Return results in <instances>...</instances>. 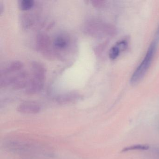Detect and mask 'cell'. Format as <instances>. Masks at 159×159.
I'll list each match as a JSON object with an SVG mask.
<instances>
[{"instance_id": "1", "label": "cell", "mask_w": 159, "mask_h": 159, "mask_svg": "<svg viewBox=\"0 0 159 159\" xmlns=\"http://www.w3.org/2000/svg\"><path fill=\"white\" fill-rule=\"evenodd\" d=\"M32 76L26 87V93L32 95L41 91L44 85L46 70L44 66L37 62H33L31 65Z\"/></svg>"}, {"instance_id": "2", "label": "cell", "mask_w": 159, "mask_h": 159, "mask_svg": "<svg viewBox=\"0 0 159 159\" xmlns=\"http://www.w3.org/2000/svg\"><path fill=\"white\" fill-rule=\"evenodd\" d=\"M156 44V41H154L150 45L145 57L131 77L130 82L132 84H136L138 83L147 73L155 53Z\"/></svg>"}, {"instance_id": "3", "label": "cell", "mask_w": 159, "mask_h": 159, "mask_svg": "<svg viewBox=\"0 0 159 159\" xmlns=\"http://www.w3.org/2000/svg\"><path fill=\"white\" fill-rule=\"evenodd\" d=\"M40 106L38 103L32 101L24 102L17 108L19 112L25 114H36L40 110Z\"/></svg>"}, {"instance_id": "4", "label": "cell", "mask_w": 159, "mask_h": 159, "mask_svg": "<svg viewBox=\"0 0 159 159\" xmlns=\"http://www.w3.org/2000/svg\"><path fill=\"white\" fill-rule=\"evenodd\" d=\"M23 67V64L22 62L18 61H13L10 63L6 67L2 70L1 76L17 73L21 71Z\"/></svg>"}, {"instance_id": "5", "label": "cell", "mask_w": 159, "mask_h": 159, "mask_svg": "<svg viewBox=\"0 0 159 159\" xmlns=\"http://www.w3.org/2000/svg\"><path fill=\"white\" fill-rule=\"evenodd\" d=\"M127 46V42L126 40H122L119 42L116 45L111 49L109 52V57L111 59H116L120 53L121 51H124Z\"/></svg>"}, {"instance_id": "6", "label": "cell", "mask_w": 159, "mask_h": 159, "mask_svg": "<svg viewBox=\"0 0 159 159\" xmlns=\"http://www.w3.org/2000/svg\"><path fill=\"white\" fill-rule=\"evenodd\" d=\"M37 48L41 51L46 50L50 46L49 38L46 35H39L37 37Z\"/></svg>"}, {"instance_id": "7", "label": "cell", "mask_w": 159, "mask_h": 159, "mask_svg": "<svg viewBox=\"0 0 159 159\" xmlns=\"http://www.w3.org/2000/svg\"><path fill=\"white\" fill-rule=\"evenodd\" d=\"M68 44V41L67 39L63 36H58L57 37L54 41V44L56 48L60 50L66 48Z\"/></svg>"}, {"instance_id": "8", "label": "cell", "mask_w": 159, "mask_h": 159, "mask_svg": "<svg viewBox=\"0 0 159 159\" xmlns=\"http://www.w3.org/2000/svg\"><path fill=\"white\" fill-rule=\"evenodd\" d=\"M78 97V95L76 94H66L58 97L57 100L60 103H67L75 100Z\"/></svg>"}, {"instance_id": "9", "label": "cell", "mask_w": 159, "mask_h": 159, "mask_svg": "<svg viewBox=\"0 0 159 159\" xmlns=\"http://www.w3.org/2000/svg\"><path fill=\"white\" fill-rule=\"evenodd\" d=\"M34 2L32 0H23L20 3V8L24 11H28L34 6Z\"/></svg>"}, {"instance_id": "10", "label": "cell", "mask_w": 159, "mask_h": 159, "mask_svg": "<svg viewBox=\"0 0 159 159\" xmlns=\"http://www.w3.org/2000/svg\"><path fill=\"white\" fill-rule=\"evenodd\" d=\"M149 146L147 145H136L129 147H125L122 150V152H126L129 151L136 150H146L148 149Z\"/></svg>"}, {"instance_id": "11", "label": "cell", "mask_w": 159, "mask_h": 159, "mask_svg": "<svg viewBox=\"0 0 159 159\" xmlns=\"http://www.w3.org/2000/svg\"><path fill=\"white\" fill-rule=\"evenodd\" d=\"M156 38L157 39H159V27L158 29V31H157V33H156Z\"/></svg>"}, {"instance_id": "12", "label": "cell", "mask_w": 159, "mask_h": 159, "mask_svg": "<svg viewBox=\"0 0 159 159\" xmlns=\"http://www.w3.org/2000/svg\"><path fill=\"white\" fill-rule=\"evenodd\" d=\"M2 5L1 3H0V12H1V13L2 12Z\"/></svg>"}]
</instances>
